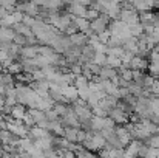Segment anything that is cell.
I'll return each instance as SVG.
<instances>
[{
    "label": "cell",
    "instance_id": "6da1fadb",
    "mask_svg": "<svg viewBox=\"0 0 159 158\" xmlns=\"http://www.w3.org/2000/svg\"><path fill=\"white\" fill-rule=\"evenodd\" d=\"M108 118H111V119L116 122V126H125L127 122H130V121H128V115H127L124 110H120L119 107L111 108V110L108 112Z\"/></svg>",
    "mask_w": 159,
    "mask_h": 158
},
{
    "label": "cell",
    "instance_id": "7a4b0ae2",
    "mask_svg": "<svg viewBox=\"0 0 159 158\" xmlns=\"http://www.w3.org/2000/svg\"><path fill=\"white\" fill-rule=\"evenodd\" d=\"M60 93H62V96L66 99L68 104H73L76 99H79L77 89H76L74 85H65V87H62V89H60Z\"/></svg>",
    "mask_w": 159,
    "mask_h": 158
},
{
    "label": "cell",
    "instance_id": "3957f363",
    "mask_svg": "<svg viewBox=\"0 0 159 158\" xmlns=\"http://www.w3.org/2000/svg\"><path fill=\"white\" fill-rule=\"evenodd\" d=\"M68 37H70L71 45H74V47L82 48V47L88 45V37H87V34H84L82 31H77V33H74V34H71V36H68Z\"/></svg>",
    "mask_w": 159,
    "mask_h": 158
},
{
    "label": "cell",
    "instance_id": "277c9868",
    "mask_svg": "<svg viewBox=\"0 0 159 158\" xmlns=\"http://www.w3.org/2000/svg\"><path fill=\"white\" fill-rule=\"evenodd\" d=\"M148 60L145 57H139V56H134L130 62V68L131 70H139V71H145L147 67H148Z\"/></svg>",
    "mask_w": 159,
    "mask_h": 158
},
{
    "label": "cell",
    "instance_id": "5b68a950",
    "mask_svg": "<svg viewBox=\"0 0 159 158\" xmlns=\"http://www.w3.org/2000/svg\"><path fill=\"white\" fill-rule=\"evenodd\" d=\"M116 74H119L116 68H111L108 65H104V67H101V71H99V76L98 78L99 79H113Z\"/></svg>",
    "mask_w": 159,
    "mask_h": 158
},
{
    "label": "cell",
    "instance_id": "8992f818",
    "mask_svg": "<svg viewBox=\"0 0 159 158\" xmlns=\"http://www.w3.org/2000/svg\"><path fill=\"white\" fill-rule=\"evenodd\" d=\"M26 107L22 104H16L12 108H11V116L14 118V119H23V116L26 115Z\"/></svg>",
    "mask_w": 159,
    "mask_h": 158
},
{
    "label": "cell",
    "instance_id": "52a82bcc",
    "mask_svg": "<svg viewBox=\"0 0 159 158\" xmlns=\"http://www.w3.org/2000/svg\"><path fill=\"white\" fill-rule=\"evenodd\" d=\"M5 71H8L9 74L16 76V74H19V73H22V71H23V67H22L20 60H12V62L5 68Z\"/></svg>",
    "mask_w": 159,
    "mask_h": 158
},
{
    "label": "cell",
    "instance_id": "ba28073f",
    "mask_svg": "<svg viewBox=\"0 0 159 158\" xmlns=\"http://www.w3.org/2000/svg\"><path fill=\"white\" fill-rule=\"evenodd\" d=\"M28 115L34 119L36 124L45 119V112L43 110H39V108H28Z\"/></svg>",
    "mask_w": 159,
    "mask_h": 158
},
{
    "label": "cell",
    "instance_id": "9c48e42d",
    "mask_svg": "<svg viewBox=\"0 0 159 158\" xmlns=\"http://www.w3.org/2000/svg\"><path fill=\"white\" fill-rule=\"evenodd\" d=\"M76 136H77V129L76 127H65L63 129V138H66L71 143H76Z\"/></svg>",
    "mask_w": 159,
    "mask_h": 158
},
{
    "label": "cell",
    "instance_id": "30bf717a",
    "mask_svg": "<svg viewBox=\"0 0 159 158\" xmlns=\"http://www.w3.org/2000/svg\"><path fill=\"white\" fill-rule=\"evenodd\" d=\"M74 154H76V158H99V157H98V154H96V152L87 151V149H84V147L77 149V151H76Z\"/></svg>",
    "mask_w": 159,
    "mask_h": 158
},
{
    "label": "cell",
    "instance_id": "8fae6325",
    "mask_svg": "<svg viewBox=\"0 0 159 158\" xmlns=\"http://www.w3.org/2000/svg\"><path fill=\"white\" fill-rule=\"evenodd\" d=\"M54 112L59 115V118H62L63 115H66V112H68V108H70V104H62V103H54L53 105Z\"/></svg>",
    "mask_w": 159,
    "mask_h": 158
},
{
    "label": "cell",
    "instance_id": "7c38bea8",
    "mask_svg": "<svg viewBox=\"0 0 159 158\" xmlns=\"http://www.w3.org/2000/svg\"><path fill=\"white\" fill-rule=\"evenodd\" d=\"M20 147H22V151H25V152H31V151L34 149V141H31L28 136L20 138Z\"/></svg>",
    "mask_w": 159,
    "mask_h": 158
},
{
    "label": "cell",
    "instance_id": "4fadbf2b",
    "mask_svg": "<svg viewBox=\"0 0 159 158\" xmlns=\"http://www.w3.org/2000/svg\"><path fill=\"white\" fill-rule=\"evenodd\" d=\"M91 62L96 64V65H99V67H104V65L107 64V54L105 53H94Z\"/></svg>",
    "mask_w": 159,
    "mask_h": 158
},
{
    "label": "cell",
    "instance_id": "5bb4252c",
    "mask_svg": "<svg viewBox=\"0 0 159 158\" xmlns=\"http://www.w3.org/2000/svg\"><path fill=\"white\" fill-rule=\"evenodd\" d=\"M120 64H122V60H120V57H116V56H107V64L108 67H111V68H119L120 67Z\"/></svg>",
    "mask_w": 159,
    "mask_h": 158
},
{
    "label": "cell",
    "instance_id": "9a60e30c",
    "mask_svg": "<svg viewBox=\"0 0 159 158\" xmlns=\"http://www.w3.org/2000/svg\"><path fill=\"white\" fill-rule=\"evenodd\" d=\"M77 95H79V98L82 101H87L90 98V95H91V90H90L88 85H84V87H79L77 89Z\"/></svg>",
    "mask_w": 159,
    "mask_h": 158
},
{
    "label": "cell",
    "instance_id": "2e32d148",
    "mask_svg": "<svg viewBox=\"0 0 159 158\" xmlns=\"http://www.w3.org/2000/svg\"><path fill=\"white\" fill-rule=\"evenodd\" d=\"M30 74H31V82H33V81H47V76H45V73H43L40 68L34 70V71L30 73Z\"/></svg>",
    "mask_w": 159,
    "mask_h": 158
},
{
    "label": "cell",
    "instance_id": "e0dca14e",
    "mask_svg": "<svg viewBox=\"0 0 159 158\" xmlns=\"http://www.w3.org/2000/svg\"><path fill=\"white\" fill-rule=\"evenodd\" d=\"M147 70H148V74H152L153 78H159V62H150Z\"/></svg>",
    "mask_w": 159,
    "mask_h": 158
},
{
    "label": "cell",
    "instance_id": "ac0fdd59",
    "mask_svg": "<svg viewBox=\"0 0 159 158\" xmlns=\"http://www.w3.org/2000/svg\"><path fill=\"white\" fill-rule=\"evenodd\" d=\"M91 112H93L94 116H99V118H107V116H108V112H107L105 108H102L101 105H94V107L91 108Z\"/></svg>",
    "mask_w": 159,
    "mask_h": 158
},
{
    "label": "cell",
    "instance_id": "d6986e66",
    "mask_svg": "<svg viewBox=\"0 0 159 158\" xmlns=\"http://www.w3.org/2000/svg\"><path fill=\"white\" fill-rule=\"evenodd\" d=\"M155 79H156V78H153L152 74H144V79H142V87H144V89H150V87H152V84L155 82Z\"/></svg>",
    "mask_w": 159,
    "mask_h": 158
},
{
    "label": "cell",
    "instance_id": "ffe728a7",
    "mask_svg": "<svg viewBox=\"0 0 159 158\" xmlns=\"http://www.w3.org/2000/svg\"><path fill=\"white\" fill-rule=\"evenodd\" d=\"M96 17H99V12H98L96 9L88 8V9H87V12H85V19H87L88 22H91V20H94Z\"/></svg>",
    "mask_w": 159,
    "mask_h": 158
},
{
    "label": "cell",
    "instance_id": "44dd1931",
    "mask_svg": "<svg viewBox=\"0 0 159 158\" xmlns=\"http://www.w3.org/2000/svg\"><path fill=\"white\" fill-rule=\"evenodd\" d=\"M85 138H87V130H84V129H77L76 143H77V144H82V143L85 141Z\"/></svg>",
    "mask_w": 159,
    "mask_h": 158
},
{
    "label": "cell",
    "instance_id": "7402d4cb",
    "mask_svg": "<svg viewBox=\"0 0 159 158\" xmlns=\"http://www.w3.org/2000/svg\"><path fill=\"white\" fill-rule=\"evenodd\" d=\"M9 136H11V132H9L8 129H3V130H0V144H5V143H8Z\"/></svg>",
    "mask_w": 159,
    "mask_h": 158
},
{
    "label": "cell",
    "instance_id": "603a6c76",
    "mask_svg": "<svg viewBox=\"0 0 159 158\" xmlns=\"http://www.w3.org/2000/svg\"><path fill=\"white\" fill-rule=\"evenodd\" d=\"M45 118H47L48 121H57V119H60V118H59V115L54 112V108H50V110H47V112H45Z\"/></svg>",
    "mask_w": 159,
    "mask_h": 158
},
{
    "label": "cell",
    "instance_id": "cb8c5ba5",
    "mask_svg": "<svg viewBox=\"0 0 159 158\" xmlns=\"http://www.w3.org/2000/svg\"><path fill=\"white\" fill-rule=\"evenodd\" d=\"M5 104L9 105V107H14V105L17 104V98H16V95H8V96H5Z\"/></svg>",
    "mask_w": 159,
    "mask_h": 158
},
{
    "label": "cell",
    "instance_id": "d4e9b609",
    "mask_svg": "<svg viewBox=\"0 0 159 158\" xmlns=\"http://www.w3.org/2000/svg\"><path fill=\"white\" fill-rule=\"evenodd\" d=\"M150 92L153 96H159V79H155V82L150 87Z\"/></svg>",
    "mask_w": 159,
    "mask_h": 158
},
{
    "label": "cell",
    "instance_id": "484cf974",
    "mask_svg": "<svg viewBox=\"0 0 159 158\" xmlns=\"http://www.w3.org/2000/svg\"><path fill=\"white\" fill-rule=\"evenodd\" d=\"M60 158H76V154H74L73 151H63Z\"/></svg>",
    "mask_w": 159,
    "mask_h": 158
},
{
    "label": "cell",
    "instance_id": "4316f807",
    "mask_svg": "<svg viewBox=\"0 0 159 158\" xmlns=\"http://www.w3.org/2000/svg\"><path fill=\"white\" fill-rule=\"evenodd\" d=\"M0 158H14V157H12L11 154H8V152H3V155H2Z\"/></svg>",
    "mask_w": 159,
    "mask_h": 158
},
{
    "label": "cell",
    "instance_id": "83f0119b",
    "mask_svg": "<svg viewBox=\"0 0 159 158\" xmlns=\"http://www.w3.org/2000/svg\"><path fill=\"white\" fill-rule=\"evenodd\" d=\"M3 105H5V98H2V96H0V110H2V107H3Z\"/></svg>",
    "mask_w": 159,
    "mask_h": 158
},
{
    "label": "cell",
    "instance_id": "f1b7e54d",
    "mask_svg": "<svg viewBox=\"0 0 159 158\" xmlns=\"http://www.w3.org/2000/svg\"><path fill=\"white\" fill-rule=\"evenodd\" d=\"M3 95H5V87H2V85H0V96L3 98Z\"/></svg>",
    "mask_w": 159,
    "mask_h": 158
},
{
    "label": "cell",
    "instance_id": "f546056e",
    "mask_svg": "<svg viewBox=\"0 0 159 158\" xmlns=\"http://www.w3.org/2000/svg\"><path fill=\"white\" fill-rule=\"evenodd\" d=\"M3 71H5V68H3V67H2V64H0V73H3Z\"/></svg>",
    "mask_w": 159,
    "mask_h": 158
},
{
    "label": "cell",
    "instance_id": "4dcf8cb0",
    "mask_svg": "<svg viewBox=\"0 0 159 158\" xmlns=\"http://www.w3.org/2000/svg\"><path fill=\"white\" fill-rule=\"evenodd\" d=\"M0 121H3V113L0 112Z\"/></svg>",
    "mask_w": 159,
    "mask_h": 158
}]
</instances>
